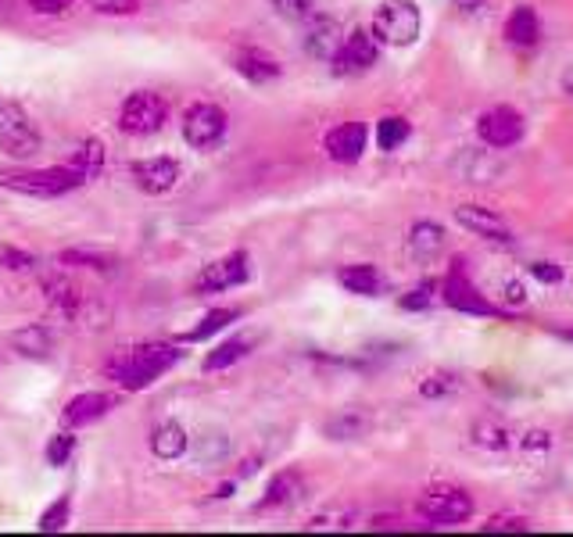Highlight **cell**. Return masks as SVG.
Segmentation results:
<instances>
[{
  "instance_id": "obj_4",
  "label": "cell",
  "mask_w": 573,
  "mask_h": 537,
  "mask_svg": "<svg viewBox=\"0 0 573 537\" xmlns=\"http://www.w3.org/2000/svg\"><path fill=\"white\" fill-rule=\"evenodd\" d=\"M420 520H427L430 527H459L473 516V498L452 484H434L427 487L416 502Z\"/></svg>"
},
{
  "instance_id": "obj_2",
  "label": "cell",
  "mask_w": 573,
  "mask_h": 537,
  "mask_svg": "<svg viewBox=\"0 0 573 537\" xmlns=\"http://www.w3.org/2000/svg\"><path fill=\"white\" fill-rule=\"evenodd\" d=\"M86 176L72 165H58V169H0V187L15 190L26 197H61L83 187Z\"/></svg>"
},
{
  "instance_id": "obj_1",
  "label": "cell",
  "mask_w": 573,
  "mask_h": 537,
  "mask_svg": "<svg viewBox=\"0 0 573 537\" xmlns=\"http://www.w3.org/2000/svg\"><path fill=\"white\" fill-rule=\"evenodd\" d=\"M176 362H180V348H172V344H144V348L119 351L108 362V376L119 380L126 391H144L147 384H154Z\"/></svg>"
},
{
  "instance_id": "obj_42",
  "label": "cell",
  "mask_w": 573,
  "mask_h": 537,
  "mask_svg": "<svg viewBox=\"0 0 573 537\" xmlns=\"http://www.w3.org/2000/svg\"><path fill=\"white\" fill-rule=\"evenodd\" d=\"M33 4V11H40V15H58V11L69 8V0H29Z\"/></svg>"
},
{
  "instance_id": "obj_43",
  "label": "cell",
  "mask_w": 573,
  "mask_h": 537,
  "mask_svg": "<svg viewBox=\"0 0 573 537\" xmlns=\"http://www.w3.org/2000/svg\"><path fill=\"white\" fill-rule=\"evenodd\" d=\"M505 301H509V305H523V301H527V290H523L520 280L505 283Z\"/></svg>"
},
{
  "instance_id": "obj_25",
  "label": "cell",
  "mask_w": 573,
  "mask_h": 537,
  "mask_svg": "<svg viewBox=\"0 0 573 537\" xmlns=\"http://www.w3.org/2000/svg\"><path fill=\"white\" fill-rule=\"evenodd\" d=\"M255 344H258L255 333H244V337H233V341L219 344V348H215L212 355L205 358V369H208V373H215V369L233 366V362H240V358H244V355H251V348H255Z\"/></svg>"
},
{
  "instance_id": "obj_39",
  "label": "cell",
  "mask_w": 573,
  "mask_h": 537,
  "mask_svg": "<svg viewBox=\"0 0 573 537\" xmlns=\"http://www.w3.org/2000/svg\"><path fill=\"white\" fill-rule=\"evenodd\" d=\"M484 530H488V534H516V530H527V520L505 512V516H495V520L484 523Z\"/></svg>"
},
{
  "instance_id": "obj_9",
  "label": "cell",
  "mask_w": 573,
  "mask_h": 537,
  "mask_svg": "<svg viewBox=\"0 0 573 537\" xmlns=\"http://www.w3.org/2000/svg\"><path fill=\"white\" fill-rule=\"evenodd\" d=\"M0 147L11 158H33L40 151V133L18 104H0Z\"/></svg>"
},
{
  "instance_id": "obj_40",
  "label": "cell",
  "mask_w": 573,
  "mask_h": 537,
  "mask_svg": "<svg viewBox=\"0 0 573 537\" xmlns=\"http://www.w3.org/2000/svg\"><path fill=\"white\" fill-rule=\"evenodd\" d=\"M90 8L97 15H133L140 8V0H90Z\"/></svg>"
},
{
  "instance_id": "obj_24",
  "label": "cell",
  "mask_w": 573,
  "mask_h": 537,
  "mask_svg": "<svg viewBox=\"0 0 573 537\" xmlns=\"http://www.w3.org/2000/svg\"><path fill=\"white\" fill-rule=\"evenodd\" d=\"M187 448H190V437H187V430H183L180 423H162V427L151 434V452L158 455V459H165V462L180 459Z\"/></svg>"
},
{
  "instance_id": "obj_29",
  "label": "cell",
  "mask_w": 573,
  "mask_h": 537,
  "mask_svg": "<svg viewBox=\"0 0 573 537\" xmlns=\"http://www.w3.org/2000/svg\"><path fill=\"white\" fill-rule=\"evenodd\" d=\"M233 319H240V308H215V312H208V316L201 319V326H194V330L187 333V341H208L212 333L226 330Z\"/></svg>"
},
{
  "instance_id": "obj_36",
  "label": "cell",
  "mask_w": 573,
  "mask_h": 537,
  "mask_svg": "<svg viewBox=\"0 0 573 537\" xmlns=\"http://www.w3.org/2000/svg\"><path fill=\"white\" fill-rule=\"evenodd\" d=\"M273 11L280 18H291V22H305L316 11V0H273Z\"/></svg>"
},
{
  "instance_id": "obj_16",
  "label": "cell",
  "mask_w": 573,
  "mask_h": 537,
  "mask_svg": "<svg viewBox=\"0 0 573 537\" xmlns=\"http://www.w3.org/2000/svg\"><path fill=\"white\" fill-rule=\"evenodd\" d=\"M115 409V394H104V391H90V394H76V398L65 405L61 419L65 427H86V423H97L101 416Z\"/></svg>"
},
{
  "instance_id": "obj_13",
  "label": "cell",
  "mask_w": 573,
  "mask_h": 537,
  "mask_svg": "<svg viewBox=\"0 0 573 537\" xmlns=\"http://www.w3.org/2000/svg\"><path fill=\"white\" fill-rule=\"evenodd\" d=\"M344 33L341 26H337V18L330 15H312L305 18V36H301V43H305V51L312 54V58L319 61H330L337 54V47H341Z\"/></svg>"
},
{
  "instance_id": "obj_44",
  "label": "cell",
  "mask_w": 573,
  "mask_h": 537,
  "mask_svg": "<svg viewBox=\"0 0 573 537\" xmlns=\"http://www.w3.org/2000/svg\"><path fill=\"white\" fill-rule=\"evenodd\" d=\"M563 94L573 101V61H570V65H566V69H563Z\"/></svg>"
},
{
  "instance_id": "obj_41",
  "label": "cell",
  "mask_w": 573,
  "mask_h": 537,
  "mask_svg": "<svg viewBox=\"0 0 573 537\" xmlns=\"http://www.w3.org/2000/svg\"><path fill=\"white\" fill-rule=\"evenodd\" d=\"M531 273L538 276L541 283H559V280H563V269H559L556 262H534Z\"/></svg>"
},
{
  "instance_id": "obj_45",
  "label": "cell",
  "mask_w": 573,
  "mask_h": 537,
  "mask_svg": "<svg viewBox=\"0 0 573 537\" xmlns=\"http://www.w3.org/2000/svg\"><path fill=\"white\" fill-rule=\"evenodd\" d=\"M556 337H559V341H570L573 344V330H556Z\"/></svg>"
},
{
  "instance_id": "obj_27",
  "label": "cell",
  "mask_w": 573,
  "mask_h": 537,
  "mask_svg": "<svg viewBox=\"0 0 573 537\" xmlns=\"http://www.w3.org/2000/svg\"><path fill=\"white\" fill-rule=\"evenodd\" d=\"M473 441H477L480 448H488V452H502V448L513 444V434H509L498 419H480L477 427H473Z\"/></svg>"
},
{
  "instance_id": "obj_35",
  "label": "cell",
  "mask_w": 573,
  "mask_h": 537,
  "mask_svg": "<svg viewBox=\"0 0 573 537\" xmlns=\"http://www.w3.org/2000/svg\"><path fill=\"white\" fill-rule=\"evenodd\" d=\"M72 455H76V437L72 434L51 437V444H47V462H51V466H65Z\"/></svg>"
},
{
  "instance_id": "obj_7",
  "label": "cell",
  "mask_w": 573,
  "mask_h": 537,
  "mask_svg": "<svg viewBox=\"0 0 573 537\" xmlns=\"http://www.w3.org/2000/svg\"><path fill=\"white\" fill-rule=\"evenodd\" d=\"M441 298H445V305L455 308V312H470V316H502V312H498V308L491 305L477 287H473L470 269H466L462 258H455L452 269H448L445 294H441Z\"/></svg>"
},
{
  "instance_id": "obj_31",
  "label": "cell",
  "mask_w": 573,
  "mask_h": 537,
  "mask_svg": "<svg viewBox=\"0 0 573 537\" xmlns=\"http://www.w3.org/2000/svg\"><path fill=\"white\" fill-rule=\"evenodd\" d=\"M61 262L65 265H86V269H97V273H112L115 258L104 255V251H61Z\"/></svg>"
},
{
  "instance_id": "obj_19",
  "label": "cell",
  "mask_w": 573,
  "mask_h": 537,
  "mask_svg": "<svg viewBox=\"0 0 573 537\" xmlns=\"http://www.w3.org/2000/svg\"><path fill=\"white\" fill-rule=\"evenodd\" d=\"M233 69L248 79V83H273V79H280V72H283L280 61L269 58L266 51H255V47L240 51L237 58H233Z\"/></svg>"
},
{
  "instance_id": "obj_30",
  "label": "cell",
  "mask_w": 573,
  "mask_h": 537,
  "mask_svg": "<svg viewBox=\"0 0 573 537\" xmlns=\"http://www.w3.org/2000/svg\"><path fill=\"white\" fill-rule=\"evenodd\" d=\"M369 427V419L362 412H348V416H337L334 423H326V434L334 441H351V437H362Z\"/></svg>"
},
{
  "instance_id": "obj_5",
  "label": "cell",
  "mask_w": 573,
  "mask_h": 537,
  "mask_svg": "<svg viewBox=\"0 0 573 537\" xmlns=\"http://www.w3.org/2000/svg\"><path fill=\"white\" fill-rule=\"evenodd\" d=\"M169 122V104L165 97L151 94V90H140V94H129L119 108V129L129 137H151Z\"/></svg>"
},
{
  "instance_id": "obj_28",
  "label": "cell",
  "mask_w": 573,
  "mask_h": 537,
  "mask_svg": "<svg viewBox=\"0 0 573 537\" xmlns=\"http://www.w3.org/2000/svg\"><path fill=\"white\" fill-rule=\"evenodd\" d=\"M409 122L405 119H398V115H387V119H380L377 122V144H380V151H398V147L409 140Z\"/></svg>"
},
{
  "instance_id": "obj_33",
  "label": "cell",
  "mask_w": 573,
  "mask_h": 537,
  "mask_svg": "<svg viewBox=\"0 0 573 537\" xmlns=\"http://www.w3.org/2000/svg\"><path fill=\"white\" fill-rule=\"evenodd\" d=\"M194 448H197V459L201 462H219V459H226V452H230V437L205 434V437H197Z\"/></svg>"
},
{
  "instance_id": "obj_38",
  "label": "cell",
  "mask_w": 573,
  "mask_h": 537,
  "mask_svg": "<svg viewBox=\"0 0 573 537\" xmlns=\"http://www.w3.org/2000/svg\"><path fill=\"white\" fill-rule=\"evenodd\" d=\"M0 265H4V269H11V273H26V269H33V265H36V258L29 255V251L0 248Z\"/></svg>"
},
{
  "instance_id": "obj_22",
  "label": "cell",
  "mask_w": 573,
  "mask_h": 537,
  "mask_svg": "<svg viewBox=\"0 0 573 537\" xmlns=\"http://www.w3.org/2000/svg\"><path fill=\"white\" fill-rule=\"evenodd\" d=\"M11 344H15V348L22 351V355H29V358H51L54 333L47 330L43 323H29V326H22V330L11 333Z\"/></svg>"
},
{
  "instance_id": "obj_17",
  "label": "cell",
  "mask_w": 573,
  "mask_h": 537,
  "mask_svg": "<svg viewBox=\"0 0 573 537\" xmlns=\"http://www.w3.org/2000/svg\"><path fill=\"white\" fill-rule=\"evenodd\" d=\"M538 36H541V22H538V11H534L531 4H520L513 15L505 18V43L516 47V51L534 47Z\"/></svg>"
},
{
  "instance_id": "obj_6",
  "label": "cell",
  "mask_w": 573,
  "mask_h": 537,
  "mask_svg": "<svg viewBox=\"0 0 573 537\" xmlns=\"http://www.w3.org/2000/svg\"><path fill=\"white\" fill-rule=\"evenodd\" d=\"M226 126H230V119H226V111L219 104H194L183 115V140L194 151H212L215 144H223Z\"/></svg>"
},
{
  "instance_id": "obj_12",
  "label": "cell",
  "mask_w": 573,
  "mask_h": 537,
  "mask_svg": "<svg viewBox=\"0 0 573 537\" xmlns=\"http://www.w3.org/2000/svg\"><path fill=\"white\" fill-rule=\"evenodd\" d=\"M369 144V129L366 122H341L337 129L326 133V154L341 165H355L366 154Z\"/></svg>"
},
{
  "instance_id": "obj_14",
  "label": "cell",
  "mask_w": 573,
  "mask_h": 537,
  "mask_svg": "<svg viewBox=\"0 0 573 537\" xmlns=\"http://www.w3.org/2000/svg\"><path fill=\"white\" fill-rule=\"evenodd\" d=\"M455 222H459L462 230L477 233V237H484V240H495V244H509V240H513L509 222H505L502 215L491 212V208L459 205V208H455Z\"/></svg>"
},
{
  "instance_id": "obj_8",
  "label": "cell",
  "mask_w": 573,
  "mask_h": 537,
  "mask_svg": "<svg viewBox=\"0 0 573 537\" xmlns=\"http://www.w3.org/2000/svg\"><path fill=\"white\" fill-rule=\"evenodd\" d=\"M380 61V40L369 29H355L341 40L337 54L330 58V69L337 76H362Z\"/></svg>"
},
{
  "instance_id": "obj_18",
  "label": "cell",
  "mask_w": 573,
  "mask_h": 537,
  "mask_svg": "<svg viewBox=\"0 0 573 537\" xmlns=\"http://www.w3.org/2000/svg\"><path fill=\"white\" fill-rule=\"evenodd\" d=\"M43 298H47V305H51L58 316H65L72 323L86 294L76 287V283L65 280V276H43Z\"/></svg>"
},
{
  "instance_id": "obj_21",
  "label": "cell",
  "mask_w": 573,
  "mask_h": 537,
  "mask_svg": "<svg viewBox=\"0 0 573 537\" xmlns=\"http://www.w3.org/2000/svg\"><path fill=\"white\" fill-rule=\"evenodd\" d=\"M344 290L351 294H362V298H377L380 290H384V276H380L377 265H344L341 273H337Z\"/></svg>"
},
{
  "instance_id": "obj_37",
  "label": "cell",
  "mask_w": 573,
  "mask_h": 537,
  "mask_svg": "<svg viewBox=\"0 0 573 537\" xmlns=\"http://www.w3.org/2000/svg\"><path fill=\"white\" fill-rule=\"evenodd\" d=\"M69 523V498H58L54 505H47L40 516V530H61Z\"/></svg>"
},
{
  "instance_id": "obj_23",
  "label": "cell",
  "mask_w": 573,
  "mask_h": 537,
  "mask_svg": "<svg viewBox=\"0 0 573 537\" xmlns=\"http://www.w3.org/2000/svg\"><path fill=\"white\" fill-rule=\"evenodd\" d=\"M301 495H305V484H301V477L294 469H287V473H280V477L266 487V498H262L258 509H287V505H294Z\"/></svg>"
},
{
  "instance_id": "obj_10",
  "label": "cell",
  "mask_w": 573,
  "mask_h": 537,
  "mask_svg": "<svg viewBox=\"0 0 573 537\" xmlns=\"http://www.w3.org/2000/svg\"><path fill=\"white\" fill-rule=\"evenodd\" d=\"M251 276V258L244 251H233V255L219 258V262L205 265L194 280V290L197 294H223L230 287H240V283Z\"/></svg>"
},
{
  "instance_id": "obj_20",
  "label": "cell",
  "mask_w": 573,
  "mask_h": 537,
  "mask_svg": "<svg viewBox=\"0 0 573 537\" xmlns=\"http://www.w3.org/2000/svg\"><path fill=\"white\" fill-rule=\"evenodd\" d=\"M409 251L420 262H434L441 251H445V226L437 222H416L409 230Z\"/></svg>"
},
{
  "instance_id": "obj_3",
  "label": "cell",
  "mask_w": 573,
  "mask_h": 537,
  "mask_svg": "<svg viewBox=\"0 0 573 537\" xmlns=\"http://www.w3.org/2000/svg\"><path fill=\"white\" fill-rule=\"evenodd\" d=\"M423 29V15L412 0H384L373 15V29L369 33L377 36L387 47H412L420 40Z\"/></svg>"
},
{
  "instance_id": "obj_15",
  "label": "cell",
  "mask_w": 573,
  "mask_h": 537,
  "mask_svg": "<svg viewBox=\"0 0 573 537\" xmlns=\"http://www.w3.org/2000/svg\"><path fill=\"white\" fill-rule=\"evenodd\" d=\"M176 179H180V162L176 158H144V162L133 165V183H137L144 194H169L176 187Z\"/></svg>"
},
{
  "instance_id": "obj_11",
  "label": "cell",
  "mask_w": 573,
  "mask_h": 537,
  "mask_svg": "<svg viewBox=\"0 0 573 537\" xmlns=\"http://www.w3.org/2000/svg\"><path fill=\"white\" fill-rule=\"evenodd\" d=\"M527 133V122L516 108H491L477 119V137L488 147H516Z\"/></svg>"
},
{
  "instance_id": "obj_34",
  "label": "cell",
  "mask_w": 573,
  "mask_h": 537,
  "mask_svg": "<svg viewBox=\"0 0 573 537\" xmlns=\"http://www.w3.org/2000/svg\"><path fill=\"white\" fill-rule=\"evenodd\" d=\"M434 294H437V283L434 280H423L420 287H412L409 294L402 298V308L405 312H427L434 305Z\"/></svg>"
},
{
  "instance_id": "obj_32",
  "label": "cell",
  "mask_w": 573,
  "mask_h": 537,
  "mask_svg": "<svg viewBox=\"0 0 573 537\" xmlns=\"http://www.w3.org/2000/svg\"><path fill=\"white\" fill-rule=\"evenodd\" d=\"M455 391H459V376L445 373V369H441V373H430L420 384L423 398H448V394H455Z\"/></svg>"
},
{
  "instance_id": "obj_26",
  "label": "cell",
  "mask_w": 573,
  "mask_h": 537,
  "mask_svg": "<svg viewBox=\"0 0 573 537\" xmlns=\"http://www.w3.org/2000/svg\"><path fill=\"white\" fill-rule=\"evenodd\" d=\"M72 169L83 172L86 179H94L104 169V144L101 140H83V144L72 151Z\"/></svg>"
}]
</instances>
